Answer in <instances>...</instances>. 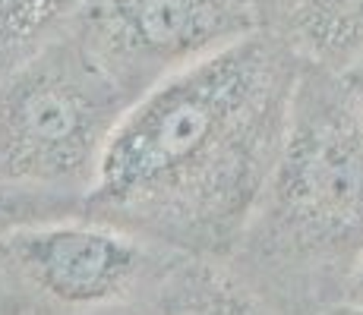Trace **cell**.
<instances>
[{
  "label": "cell",
  "instance_id": "obj_1",
  "mask_svg": "<svg viewBox=\"0 0 363 315\" xmlns=\"http://www.w3.org/2000/svg\"><path fill=\"white\" fill-rule=\"evenodd\" d=\"M291 57L259 32L145 88L86 195L95 221L221 249L259 205L297 98Z\"/></svg>",
  "mask_w": 363,
  "mask_h": 315
},
{
  "label": "cell",
  "instance_id": "obj_2",
  "mask_svg": "<svg viewBox=\"0 0 363 315\" xmlns=\"http://www.w3.org/2000/svg\"><path fill=\"white\" fill-rule=\"evenodd\" d=\"M127 88L82 38H54L0 82V180L64 189L92 183Z\"/></svg>",
  "mask_w": 363,
  "mask_h": 315
},
{
  "label": "cell",
  "instance_id": "obj_3",
  "mask_svg": "<svg viewBox=\"0 0 363 315\" xmlns=\"http://www.w3.org/2000/svg\"><path fill=\"white\" fill-rule=\"evenodd\" d=\"M278 236L297 252L363 249V123L345 88H297L265 186Z\"/></svg>",
  "mask_w": 363,
  "mask_h": 315
},
{
  "label": "cell",
  "instance_id": "obj_4",
  "mask_svg": "<svg viewBox=\"0 0 363 315\" xmlns=\"http://www.w3.org/2000/svg\"><path fill=\"white\" fill-rule=\"evenodd\" d=\"M253 32V0H95L82 16V41L127 92L152 88Z\"/></svg>",
  "mask_w": 363,
  "mask_h": 315
},
{
  "label": "cell",
  "instance_id": "obj_5",
  "mask_svg": "<svg viewBox=\"0 0 363 315\" xmlns=\"http://www.w3.org/2000/svg\"><path fill=\"white\" fill-rule=\"evenodd\" d=\"M0 252L41 297L69 309L123 299L143 268L136 236L104 221H38L6 234Z\"/></svg>",
  "mask_w": 363,
  "mask_h": 315
},
{
  "label": "cell",
  "instance_id": "obj_6",
  "mask_svg": "<svg viewBox=\"0 0 363 315\" xmlns=\"http://www.w3.org/2000/svg\"><path fill=\"white\" fill-rule=\"evenodd\" d=\"M288 32L306 57L345 69L363 57V0H288Z\"/></svg>",
  "mask_w": 363,
  "mask_h": 315
},
{
  "label": "cell",
  "instance_id": "obj_7",
  "mask_svg": "<svg viewBox=\"0 0 363 315\" xmlns=\"http://www.w3.org/2000/svg\"><path fill=\"white\" fill-rule=\"evenodd\" d=\"M73 0H0V57L23 60L64 23Z\"/></svg>",
  "mask_w": 363,
  "mask_h": 315
},
{
  "label": "cell",
  "instance_id": "obj_8",
  "mask_svg": "<svg viewBox=\"0 0 363 315\" xmlns=\"http://www.w3.org/2000/svg\"><path fill=\"white\" fill-rule=\"evenodd\" d=\"M64 208L67 199L54 189L0 180V240L19 227H29V224L54 221V214Z\"/></svg>",
  "mask_w": 363,
  "mask_h": 315
},
{
  "label": "cell",
  "instance_id": "obj_9",
  "mask_svg": "<svg viewBox=\"0 0 363 315\" xmlns=\"http://www.w3.org/2000/svg\"><path fill=\"white\" fill-rule=\"evenodd\" d=\"M155 315H259V312L240 293L215 281V284H196L190 290L177 293Z\"/></svg>",
  "mask_w": 363,
  "mask_h": 315
},
{
  "label": "cell",
  "instance_id": "obj_10",
  "mask_svg": "<svg viewBox=\"0 0 363 315\" xmlns=\"http://www.w3.org/2000/svg\"><path fill=\"white\" fill-rule=\"evenodd\" d=\"M338 86L345 88L347 101L354 104V110H357V117L363 123V57L354 60V63H347V67L341 69V73H338Z\"/></svg>",
  "mask_w": 363,
  "mask_h": 315
},
{
  "label": "cell",
  "instance_id": "obj_11",
  "mask_svg": "<svg viewBox=\"0 0 363 315\" xmlns=\"http://www.w3.org/2000/svg\"><path fill=\"white\" fill-rule=\"evenodd\" d=\"M345 306H351L354 312H363V249L357 252V262L345 281Z\"/></svg>",
  "mask_w": 363,
  "mask_h": 315
}]
</instances>
